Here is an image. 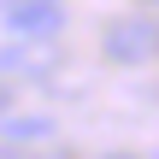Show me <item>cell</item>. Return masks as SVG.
Wrapping results in <instances>:
<instances>
[{
  "label": "cell",
  "instance_id": "6da1fadb",
  "mask_svg": "<svg viewBox=\"0 0 159 159\" xmlns=\"http://www.w3.org/2000/svg\"><path fill=\"white\" fill-rule=\"evenodd\" d=\"M100 53L112 65H153L159 59V18H112L100 35Z\"/></svg>",
  "mask_w": 159,
  "mask_h": 159
},
{
  "label": "cell",
  "instance_id": "7a4b0ae2",
  "mask_svg": "<svg viewBox=\"0 0 159 159\" xmlns=\"http://www.w3.org/2000/svg\"><path fill=\"white\" fill-rule=\"evenodd\" d=\"M0 24L12 41H47L65 30V0H0Z\"/></svg>",
  "mask_w": 159,
  "mask_h": 159
},
{
  "label": "cell",
  "instance_id": "3957f363",
  "mask_svg": "<svg viewBox=\"0 0 159 159\" xmlns=\"http://www.w3.org/2000/svg\"><path fill=\"white\" fill-rule=\"evenodd\" d=\"M47 53L41 41H18V47H0V77H47Z\"/></svg>",
  "mask_w": 159,
  "mask_h": 159
},
{
  "label": "cell",
  "instance_id": "277c9868",
  "mask_svg": "<svg viewBox=\"0 0 159 159\" xmlns=\"http://www.w3.org/2000/svg\"><path fill=\"white\" fill-rule=\"evenodd\" d=\"M0 136L6 142H41V136H53V118H0Z\"/></svg>",
  "mask_w": 159,
  "mask_h": 159
},
{
  "label": "cell",
  "instance_id": "5b68a950",
  "mask_svg": "<svg viewBox=\"0 0 159 159\" xmlns=\"http://www.w3.org/2000/svg\"><path fill=\"white\" fill-rule=\"evenodd\" d=\"M6 112H12V83L0 77V118H6Z\"/></svg>",
  "mask_w": 159,
  "mask_h": 159
},
{
  "label": "cell",
  "instance_id": "8992f818",
  "mask_svg": "<svg viewBox=\"0 0 159 159\" xmlns=\"http://www.w3.org/2000/svg\"><path fill=\"white\" fill-rule=\"evenodd\" d=\"M0 159H59V153H0Z\"/></svg>",
  "mask_w": 159,
  "mask_h": 159
},
{
  "label": "cell",
  "instance_id": "52a82bcc",
  "mask_svg": "<svg viewBox=\"0 0 159 159\" xmlns=\"http://www.w3.org/2000/svg\"><path fill=\"white\" fill-rule=\"evenodd\" d=\"M100 159H136V153H100Z\"/></svg>",
  "mask_w": 159,
  "mask_h": 159
},
{
  "label": "cell",
  "instance_id": "ba28073f",
  "mask_svg": "<svg viewBox=\"0 0 159 159\" xmlns=\"http://www.w3.org/2000/svg\"><path fill=\"white\" fill-rule=\"evenodd\" d=\"M153 6H159V0H153Z\"/></svg>",
  "mask_w": 159,
  "mask_h": 159
}]
</instances>
